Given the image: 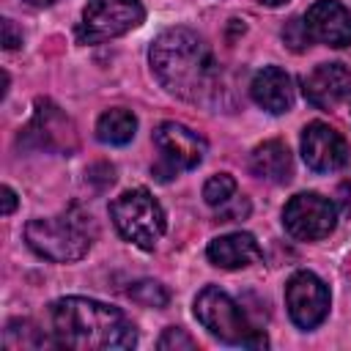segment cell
I'll use <instances>...</instances> for the list:
<instances>
[{"instance_id":"obj_1","label":"cell","mask_w":351,"mask_h":351,"mask_svg":"<svg viewBox=\"0 0 351 351\" xmlns=\"http://www.w3.org/2000/svg\"><path fill=\"white\" fill-rule=\"evenodd\" d=\"M151 69L162 88L192 104H208L219 93V66L203 38L186 27H170L156 36Z\"/></svg>"},{"instance_id":"obj_2","label":"cell","mask_w":351,"mask_h":351,"mask_svg":"<svg viewBox=\"0 0 351 351\" xmlns=\"http://www.w3.org/2000/svg\"><path fill=\"white\" fill-rule=\"evenodd\" d=\"M52 335L58 346L74 351H115L137 343L134 324L112 304L66 296L52 304Z\"/></svg>"},{"instance_id":"obj_3","label":"cell","mask_w":351,"mask_h":351,"mask_svg":"<svg viewBox=\"0 0 351 351\" xmlns=\"http://www.w3.org/2000/svg\"><path fill=\"white\" fill-rule=\"evenodd\" d=\"M93 233L96 230L90 214H85L80 206H71L55 217L30 219L25 228V241L41 258L69 263V261H80L90 250Z\"/></svg>"},{"instance_id":"obj_4","label":"cell","mask_w":351,"mask_h":351,"mask_svg":"<svg viewBox=\"0 0 351 351\" xmlns=\"http://www.w3.org/2000/svg\"><path fill=\"white\" fill-rule=\"evenodd\" d=\"M195 315L197 321L222 343L230 346H247V348H263L266 346V335L261 329H255L244 310L219 288L208 285L197 293L195 299Z\"/></svg>"},{"instance_id":"obj_5","label":"cell","mask_w":351,"mask_h":351,"mask_svg":"<svg viewBox=\"0 0 351 351\" xmlns=\"http://www.w3.org/2000/svg\"><path fill=\"white\" fill-rule=\"evenodd\" d=\"M110 217L118 233L140 250H154L167 228L165 211L148 189H129L118 195L110 203Z\"/></svg>"},{"instance_id":"obj_6","label":"cell","mask_w":351,"mask_h":351,"mask_svg":"<svg viewBox=\"0 0 351 351\" xmlns=\"http://www.w3.org/2000/svg\"><path fill=\"white\" fill-rule=\"evenodd\" d=\"M143 19L145 11L140 0H88L77 36L82 44H99L129 33Z\"/></svg>"},{"instance_id":"obj_7","label":"cell","mask_w":351,"mask_h":351,"mask_svg":"<svg viewBox=\"0 0 351 351\" xmlns=\"http://www.w3.org/2000/svg\"><path fill=\"white\" fill-rule=\"evenodd\" d=\"M335 222H337L335 203L315 192L293 195L282 208V225L299 241H318L329 236L335 230Z\"/></svg>"},{"instance_id":"obj_8","label":"cell","mask_w":351,"mask_h":351,"mask_svg":"<svg viewBox=\"0 0 351 351\" xmlns=\"http://www.w3.org/2000/svg\"><path fill=\"white\" fill-rule=\"evenodd\" d=\"M19 145L36 148V151H52V154H69L77 145L74 123L55 107L52 101H38L30 123L19 134Z\"/></svg>"},{"instance_id":"obj_9","label":"cell","mask_w":351,"mask_h":351,"mask_svg":"<svg viewBox=\"0 0 351 351\" xmlns=\"http://www.w3.org/2000/svg\"><path fill=\"white\" fill-rule=\"evenodd\" d=\"M285 304L296 326L313 329L329 313V291L313 271H296L285 285Z\"/></svg>"},{"instance_id":"obj_10","label":"cell","mask_w":351,"mask_h":351,"mask_svg":"<svg viewBox=\"0 0 351 351\" xmlns=\"http://www.w3.org/2000/svg\"><path fill=\"white\" fill-rule=\"evenodd\" d=\"M302 156H304L310 170L332 173V170H340L348 162V143L329 123L313 121L302 132Z\"/></svg>"},{"instance_id":"obj_11","label":"cell","mask_w":351,"mask_h":351,"mask_svg":"<svg viewBox=\"0 0 351 351\" xmlns=\"http://www.w3.org/2000/svg\"><path fill=\"white\" fill-rule=\"evenodd\" d=\"M154 143L162 151V159L173 170H192L203 162V154H206V140L189 126L176 121L159 123L154 132Z\"/></svg>"},{"instance_id":"obj_12","label":"cell","mask_w":351,"mask_h":351,"mask_svg":"<svg viewBox=\"0 0 351 351\" xmlns=\"http://www.w3.org/2000/svg\"><path fill=\"white\" fill-rule=\"evenodd\" d=\"M302 88H304V99L313 107L332 110L351 93V71L343 63H321L304 77Z\"/></svg>"},{"instance_id":"obj_13","label":"cell","mask_w":351,"mask_h":351,"mask_svg":"<svg viewBox=\"0 0 351 351\" xmlns=\"http://www.w3.org/2000/svg\"><path fill=\"white\" fill-rule=\"evenodd\" d=\"M307 30L315 41L326 47H348L351 44V11L337 0H318L307 8Z\"/></svg>"},{"instance_id":"obj_14","label":"cell","mask_w":351,"mask_h":351,"mask_svg":"<svg viewBox=\"0 0 351 351\" xmlns=\"http://www.w3.org/2000/svg\"><path fill=\"white\" fill-rule=\"evenodd\" d=\"M250 93L255 99L258 107H263L266 112H288L291 104H293V85H291V77L277 69V66H266L261 69L255 77H252V85H250Z\"/></svg>"},{"instance_id":"obj_15","label":"cell","mask_w":351,"mask_h":351,"mask_svg":"<svg viewBox=\"0 0 351 351\" xmlns=\"http://www.w3.org/2000/svg\"><path fill=\"white\" fill-rule=\"evenodd\" d=\"M208 261L219 269H244L261 261V247L250 233H228L208 244Z\"/></svg>"},{"instance_id":"obj_16","label":"cell","mask_w":351,"mask_h":351,"mask_svg":"<svg viewBox=\"0 0 351 351\" xmlns=\"http://www.w3.org/2000/svg\"><path fill=\"white\" fill-rule=\"evenodd\" d=\"M250 167L258 178L271 181V184H285L293 173V162H291V151L285 143L280 140H266L261 143L252 156H250Z\"/></svg>"},{"instance_id":"obj_17","label":"cell","mask_w":351,"mask_h":351,"mask_svg":"<svg viewBox=\"0 0 351 351\" xmlns=\"http://www.w3.org/2000/svg\"><path fill=\"white\" fill-rule=\"evenodd\" d=\"M134 132H137V118L123 107L107 110L96 123V137L107 145H126L134 137Z\"/></svg>"},{"instance_id":"obj_18","label":"cell","mask_w":351,"mask_h":351,"mask_svg":"<svg viewBox=\"0 0 351 351\" xmlns=\"http://www.w3.org/2000/svg\"><path fill=\"white\" fill-rule=\"evenodd\" d=\"M47 337L30 324V321H11L3 332V348L5 351H22V348H41Z\"/></svg>"},{"instance_id":"obj_19","label":"cell","mask_w":351,"mask_h":351,"mask_svg":"<svg viewBox=\"0 0 351 351\" xmlns=\"http://www.w3.org/2000/svg\"><path fill=\"white\" fill-rule=\"evenodd\" d=\"M233 195H236V181L228 173L211 176L206 181V186H203V197H206L208 206H225V203H230Z\"/></svg>"},{"instance_id":"obj_20","label":"cell","mask_w":351,"mask_h":351,"mask_svg":"<svg viewBox=\"0 0 351 351\" xmlns=\"http://www.w3.org/2000/svg\"><path fill=\"white\" fill-rule=\"evenodd\" d=\"M129 296H132L137 304H143V307H165L167 299H170V293L165 291V285H159V282H154V280H140V282H134V285L129 288Z\"/></svg>"},{"instance_id":"obj_21","label":"cell","mask_w":351,"mask_h":351,"mask_svg":"<svg viewBox=\"0 0 351 351\" xmlns=\"http://www.w3.org/2000/svg\"><path fill=\"white\" fill-rule=\"evenodd\" d=\"M282 41H285L293 52L307 49L310 41H313V36H310V30H307V22L299 19V16H291V19L285 22V27H282Z\"/></svg>"},{"instance_id":"obj_22","label":"cell","mask_w":351,"mask_h":351,"mask_svg":"<svg viewBox=\"0 0 351 351\" xmlns=\"http://www.w3.org/2000/svg\"><path fill=\"white\" fill-rule=\"evenodd\" d=\"M162 351H192L195 348V340L186 335V329H181V326H170V329H165V335L159 337V343H156Z\"/></svg>"},{"instance_id":"obj_23","label":"cell","mask_w":351,"mask_h":351,"mask_svg":"<svg viewBox=\"0 0 351 351\" xmlns=\"http://www.w3.org/2000/svg\"><path fill=\"white\" fill-rule=\"evenodd\" d=\"M247 211H250V203L247 200H239V203H233V206H219V222H233V219H241V217H247Z\"/></svg>"},{"instance_id":"obj_24","label":"cell","mask_w":351,"mask_h":351,"mask_svg":"<svg viewBox=\"0 0 351 351\" xmlns=\"http://www.w3.org/2000/svg\"><path fill=\"white\" fill-rule=\"evenodd\" d=\"M22 44V33L16 30V25L11 19H3V47L5 49H14Z\"/></svg>"},{"instance_id":"obj_25","label":"cell","mask_w":351,"mask_h":351,"mask_svg":"<svg viewBox=\"0 0 351 351\" xmlns=\"http://www.w3.org/2000/svg\"><path fill=\"white\" fill-rule=\"evenodd\" d=\"M337 200H340V206H343V211L351 217V173L337 184Z\"/></svg>"},{"instance_id":"obj_26","label":"cell","mask_w":351,"mask_h":351,"mask_svg":"<svg viewBox=\"0 0 351 351\" xmlns=\"http://www.w3.org/2000/svg\"><path fill=\"white\" fill-rule=\"evenodd\" d=\"M0 195H3V217L14 214V208H16V195H14V189H11V186H3Z\"/></svg>"},{"instance_id":"obj_27","label":"cell","mask_w":351,"mask_h":351,"mask_svg":"<svg viewBox=\"0 0 351 351\" xmlns=\"http://www.w3.org/2000/svg\"><path fill=\"white\" fill-rule=\"evenodd\" d=\"M30 5H52V3H58V0H27Z\"/></svg>"},{"instance_id":"obj_28","label":"cell","mask_w":351,"mask_h":351,"mask_svg":"<svg viewBox=\"0 0 351 351\" xmlns=\"http://www.w3.org/2000/svg\"><path fill=\"white\" fill-rule=\"evenodd\" d=\"M261 3H263V5H271V8H274V5H282V3H288V0H261Z\"/></svg>"}]
</instances>
